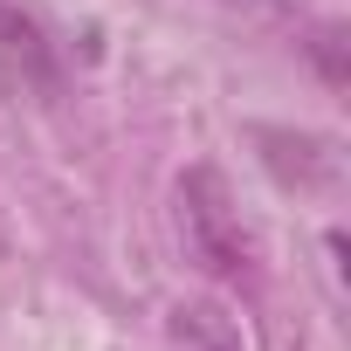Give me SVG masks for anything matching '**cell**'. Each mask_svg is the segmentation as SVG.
<instances>
[{"mask_svg":"<svg viewBox=\"0 0 351 351\" xmlns=\"http://www.w3.org/2000/svg\"><path fill=\"white\" fill-rule=\"evenodd\" d=\"M165 337H172V351H248L241 344V324L214 296H186L180 310L165 317Z\"/></svg>","mask_w":351,"mask_h":351,"instance_id":"3957f363","label":"cell"},{"mask_svg":"<svg viewBox=\"0 0 351 351\" xmlns=\"http://www.w3.org/2000/svg\"><path fill=\"white\" fill-rule=\"evenodd\" d=\"M172 221H180V241L186 255L221 276V282H241L255 276V234L234 207V186H228V172L221 165H186L180 172V186H172Z\"/></svg>","mask_w":351,"mask_h":351,"instance_id":"6da1fadb","label":"cell"},{"mask_svg":"<svg viewBox=\"0 0 351 351\" xmlns=\"http://www.w3.org/2000/svg\"><path fill=\"white\" fill-rule=\"evenodd\" d=\"M0 83L35 90V97L62 90V56L35 0H0Z\"/></svg>","mask_w":351,"mask_h":351,"instance_id":"7a4b0ae2","label":"cell"}]
</instances>
